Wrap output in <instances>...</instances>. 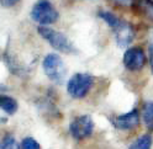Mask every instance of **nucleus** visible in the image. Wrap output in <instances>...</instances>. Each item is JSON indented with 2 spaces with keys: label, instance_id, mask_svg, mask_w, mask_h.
I'll use <instances>...</instances> for the list:
<instances>
[{
  "label": "nucleus",
  "instance_id": "nucleus-2",
  "mask_svg": "<svg viewBox=\"0 0 153 149\" xmlns=\"http://www.w3.org/2000/svg\"><path fill=\"white\" fill-rule=\"evenodd\" d=\"M37 31L42 38L48 42L51 47H53L56 51H59L63 53H74L75 52V47L73 46L72 41L62 32L50 29V27H47V26H40L37 29Z\"/></svg>",
  "mask_w": 153,
  "mask_h": 149
},
{
  "label": "nucleus",
  "instance_id": "nucleus-15",
  "mask_svg": "<svg viewBox=\"0 0 153 149\" xmlns=\"http://www.w3.org/2000/svg\"><path fill=\"white\" fill-rule=\"evenodd\" d=\"M21 149H41L40 144L32 137H26L22 139L21 143Z\"/></svg>",
  "mask_w": 153,
  "mask_h": 149
},
{
  "label": "nucleus",
  "instance_id": "nucleus-11",
  "mask_svg": "<svg viewBox=\"0 0 153 149\" xmlns=\"http://www.w3.org/2000/svg\"><path fill=\"white\" fill-rule=\"evenodd\" d=\"M0 107H1L4 112L13 115L17 110V101L7 95H1V97H0Z\"/></svg>",
  "mask_w": 153,
  "mask_h": 149
},
{
  "label": "nucleus",
  "instance_id": "nucleus-9",
  "mask_svg": "<svg viewBox=\"0 0 153 149\" xmlns=\"http://www.w3.org/2000/svg\"><path fill=\"white\" fill-rule=\"evenodd\" d=\"M3 58H4V63L6 64L7 69L10 70L13 74H15V75H17V77H25L26 75V73H27L26 68L24 66H21L19 62H16L13 55H10L7 52H4Z\"/></svg>",
  "mask_w": 153,
  "mask_h": 149
},
{
  "label": "nucleus",
  "instance_id": "nucleus-12",
  "mask_svg": "<svg viewBox=\"0 0 153 149\" xmlns=\"http://www.w3.org/2000/svg\"><path fill=\"white\" fill-rule=\"evenodd\" d=\"M152 137L151 134H143L138 137L135 142H133L128 149H151L152 147Z\"/></svg>",
  "mask_w": 153,
  "mask_h": 149
},
{
  "label": "nucleus",
  "instance_id": "nucleus-14",
  "mask_svg": "<svg viewBox=\"0 0 153 149\" xmlns=\"http://www.w3.org/2000/svg\"><path fill=\"white\" fill-rule=\"evenodd\" d=\"M138 5L143 15L153 21V1H151V0H140Z\"/></svg>",
  "mask_w": 153,
  "mask_h": 149
},
{
  "label": "nucleus",
  "instance_id": "nucleus-10",
  "mask_svg": "<svg viewBox=\"0 0 153 149\" xmlns=\"http://www.w3.org/2000/svg\"><path fill=\"white\" fill-rule=\"evenodd\" d=\"M142 117L146 127L153 131V101H147L142 106Z\"/></svg>",
  "mask_w": 153,
  "mask_h": 149
},
{
  "label": "nucleus",
  "instance_id": "nucleus-5",
  "mask_svg": "<svg viewBox=\"0 0 153 149\" xmlns=\"http://www.w3.org/2000/svg\"><path fill=\"white\" fill-rule=\"evenodd\" d=\"M45 74L56 84H62L65 77V67L62 58L56 53L47 54L42 60Z\"/></svg>",
  "mask_w": 153,
  "mask_h": 149
},
{
  "label": "nucleus",
  "instance_id": "nucleus-4",
  "mask_svg": "<svg viewBox=\"0 0 153 149\" xmlns=\"http://www.w3.org/2000/svg\"><path fill=\"white\" fill-rule=\"evenodd\" d=\"M93 77L87 73H75L67 84V92L73 99H83L93 86Z\"/></svg>",
  "mask_w": 153,
  "mask_h": 149
},
{
  "label": "nucleus",
  "instance_id": "nucleus-16",
  "mask_svg": "<svg viewBox=\"0 0 153 149\" xmlns=\"http://www.w3.org/2000/svg\"><path fill=\"white\" fill-rule=\"evenodd\" d=\"M148 51H149V62H151V68L153 73V29L148 32Z\"/></svg>",
  "mask_w": 153,
  "mask_h": 149
},
{
  "label": "nucleus",
  "instance_id": "nucleus-17",
  "mask_svg": "<svg viewBox=\"0 0 153 149\" xmlns=\"http://www.w3.org/2000/svg\"><path fill=\"white\" fill-rule=\"evenodd\" d=\"M19 1H20V0H0L3 7H11V6L16 5Z\"/></svg>",
  "mask_w": 153,
  "mask_h": 149
},
{
  "label": "nucleus",
  "instance_id": "nucleus-13",
  "mask_svg": "<svg viewBox=\"0 0 153 149\" xmlns=\"http://www.w3.org/2000/svg\"><path fill=\"white\" fill-rule=\"evenodd\" d=\"M0 149H21L13 134H6L1 139Z\"/></svg>",
  "mask_w": 153,
  "mask_h": 149
},
{
  "label": "nucleus",
  "instance_id": "nucleus-1",
  "mask_svg": "<svg viewBox=\"0 0 153 149\" xmlns=\"http://www.w3.org/2000/svg\"><path fill=\"white\" fill-rule=\"evenodd\" d=\"M98 16L111 27L119 47L123 48L131 44V42L135 38V31L128 22L121 20L120 17H117L110 11H99Z\"/></svg>",
  "mask_w": 153,
  "mask_h": 149
},
{
  "label": "nucleus",
  "instance_id": "nucleus-18",
  "mask_svg": "<svg viewBox=\"0 0 153 149\" xmlns=\"http://www.w3.org/2000/svg\"><path fill=\"white\" fill-rule=\"evenodd\" d=\"M112 1H114L115 4H117V5H120V6H125V7L131 6V5L133 4V0H112Z\"/></svg>",
  "mask_w": 153,
  "mask_h": 149
},
{
  "label": "nucleus",
  "instance_id": "nucleus-7",
  "mask_svg": "<svg viewBox=\"0 0 153 149\" xmlns=\"http://www.w3.org/2000/svg\"><path fill=\"white\" fill-rule=\"evenodd\" d=\"M123 66L126 67V69L131 72H137L141 70L146 64V55L143 53V51L138 47L128 48L122 57Z\"/></svg>",
  "mask_w": 153,
  "mask_h": 149
},
{
  "label": "nucleus",
  "instance_id": "nucleus-8",
  "mask_svg": "<svg viewBox=\"0 0 153 149\" xmlns=\"http://www.w3.org/2000/svg\"><path fill=\"white\" fill-rule=\"evenodd\" d=\"M112 125L115 128L121 129V131H130V129L136 128L140 125V114L137 108L131 110L130 112L119 115L112 118Z\"/></svg>",
  "mask_w": 153,
  "mask_h": 149
},
{
  "label": "nucleus",
  "instance_id": "nucleus-6",
  "mask_svg": "<svg viewBox=\"0 0 153 149\" xmlns=\"http://www.w3.org/2000/svg\"><path fill=\"white\" fill-rule=\"evenodd\" d=\"M94 131V122L90 116L82 115L75 117L69 125V132L76 141H82L91 136Z\"/></svg>",
  "mask_w": 153,
  "mask_h": 149
},
{
  "label": "nucleus",
  "instance_id": "nucleus-3",
  "mask_svg": "<svg viewBox=\"0 0 153 149\" xmlns=\"http://www.w3.org/2000/svg\"><path fill=\"white\" fill-rule=\"evenodd\" d=\"M58 11L54 9L51 1L48 0H38V1L32 6L31 10V17L42 26H47L54 24L58 20Z\"/></svg>",
  "mask_w": 153,
  "mask_h": 149
},
{
  "label": "nucleus",
  "instance_id": "nucleus-19",
  "mask_svg": "<svg viewBox=\"0 0 153 149\" xmlns=\"http://www.w3.org/2000/svg\"><path fill=\"white\" fill-rule=\"evenodd\" d=\"M151 1H153V0H151Z\"/></svg>",
  "mask_w": 153,
  "mask_h": 149
}]
</instances>
